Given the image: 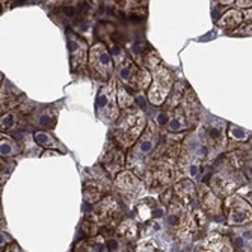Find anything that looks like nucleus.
I'll return each mask as SVG.
<instances>
[{
    "label": "nucleus",
    "mask_w": 252,
    "mask_h": 252,
    "mask_svg": "<svg viewBox=\"0 0 252 252\" xmlns=\"http://www.w3.org/2000/svg\"><path fill=\"white\" fill-rule=\"evenodd\" d=\"M237 5L242 8H251V2H237Z\"/></svg>",
    "instance_id": "20"
},
{
    "label": "nucleus",
    "mask_w": 252,
    "mask_h": 252,
    "mask_svg": "<svg viewBox=\"0 0 252 252\" xmlns=\"http://www.w3.org/2000/svg\"><path fill=\"white\" fill-rule=\"evenodd\" d=\"M156 252H162V251H156Z\"/></svg>",
    "instance_id": "21"
},
{
    "label": "nucleus",
    "mask_w": 252,
    "mask_h": 252,
    "mask_svg": "<svg viewBox=\"0 0 252 252\" xmlns=\"http://www.w3.org/2000/svg\"><path fill=\"white\" fill-rule=\"evenodd\" d=\"M97 112L98 117L110 123L117 118L118 115V106H117V88H115V80H112L109 86L103 88L97 97Z\"/></svg>",
    "instance_id": "1"
},
{
    "label": "nucleus",
    "mask_w": 252,
    "mask_h": 252,
    "mask_svg": "<svg viewBox=\"0 0 252 252\" xmlns=\"http://www.w3.org/2000/svg\"><path fill=\"white\" fill-rule=\"evenodd\" d=\"M157 123H158V124H162V126L168 124V123H169V115H168L166 112H160L158 115H157Z\"/></svg>",
    "instance_id": "16"
},
{
    "label": "nucleus",
    "mask_w": 252,
    "mask_h": 252,
    "mask_svg": "<svg viewBox=\"0 0 252 252\" xmlns=\"http://www.w3.org/2000/svg\"><path fill=\"white\" fill-rule=\"evenodd\" d=\"M230 134L233 139H239V141H245V139H248V131L246 130H243L242 127H237V126H231L230 127Z\"/></svg>",
    "instance_id": "13"
},
{
    "label": "nucleus",
    "mask_w": 252,
    "mask_h": 252,
    "mask_svg": "<svg viewBox=\"0 0 252 252\" xmlns=\"http://www.w3.org/2000/svg\"><path fill=\"white\" fill-rule=\"evenodd\" d=\"M91 63H93L94 70L98 71L104 77H107L113 70L112 58H110L109 52L106 50V47L101 44L95 45V47L91 50Z\"/></svg>",
    "instance_id": "3"
},
{
    "label": "nucleus",
    "mask_w": 252,
    "mask_h": 252,
    "mask_svg": "<svg viewBox=\"0 0 252 252\" xmlns=\"http://www.w3.org/2000/svg\"><path fill=\"white\" fill-rule=\"evenodd\" d=\"M5 252H21V251H20V248H18L17 245H11Z\"/></svg>",
    "instance_id": "18"
},
{
    "label": "nucleus",
    "mask_w": 252,
    "mask_h": 252,
    "mask_svg": "<svg viewBox=\"0 0 252 252\" xmlns=\"http://www.w3.org/2000/svg\"><path fill=\"white\" fill-rule=\"evenodd\" d=\"M171 74L165 70V68H160V70L154 74V83L153 88L150 89V101L153 104H162L171 89Z\"/></svg>",
    "instance_id": "2"
},
{
    "label": "nucleus",
    "mask_w": 252,
    "mask_h": 252,
    "mask_svg": "<svg viewBox=\"0 0 252 252\" xmlns=\"http://www.w3.org/2000/svg\"><path fill=\"white\" fill-rule=\"evenodd\" d=\"M35 141L38 145L45 147V148H56L58 147V142L55 141V137L49 133H45V131H36Z\"/></svg>",
    "instance_id": "10"
},
{
    "label": "nucleus",
    "mask_w": 252,
    "mask_h": 252,
    "mask_svg": "<svg viewBox=\"0 0 252 252\" xmlns=\"http://www.w3.org/2000/svg\"><path fill=\"white\" fill-rule=\"evenodd\" d=\"M169 124V130L171 131H177V130H181L183 128V123H181V120L180 118H174L171 123H168Z\"/></svg>",
    "instance_id": "15"
},
{
    "label": "nucleus",
    "mask_w": 252,
    "mask_h": 252,
    "mask_svg": "<svg viewBox=\"0 0 252 252\" xmlns=\"http://www.w3.org/2000/svg\"><path fill=\"white\" fill-rule=\"evenodd\" d=\"M136 74V68L133 66V63L130 62V59H126L124 62L120 63V70H118V76L127 82V83H134V76Z\"/></svg>",
    "instance_id": "8"
},
{
    "label": "nucleus",
    "mask_w": 252,
    "mask_h": 252,
    "mask_svg": "<svg viewBox=\"0 0 252 252\" xmlns=\"http://www.w3.org/2000/svg\"><path fill=\"white\" fill-rule=\"evenodd\" d=\"M15 126H17V117L14 113H3V115H0V130L9 131Z\"/></svg>",
    "instance_id": "12"
},
{
    "label": "nucleus",
    "mask_w": 252,
    "mask_h": 252,
    "mask_svg": "<svg viewBox=\"0 0 252 252\" xmlns=\"http://www.w3.org/2000/svg\"><path fill=\"white\" fill-rule=\"evenodd\" d=\"M242 20L243 17L239 11H228L219 21V26H222L223 29H233L237 28V25H240Z\"/></svg>",
    "instance_id": "7"
},
{
    "label": "nucleus",
    "mask_w": 252,
    "mask_h": 252,
    "mask_svg": "<svg viewBox=\"0 0 252 252\" xmlns=\"http://www.w3.org/2000/svg\"><path fill=\"white\" fill-rule=\"evenodd\" d=\"M233 205L230 199L226 201L228 207H230V215H228V222L230 223H245L248 220V216L251 215V210L248 207V204L243 202L240 198H233Z\"/></svg>",
    "instance_id": "4"
},
{
    "label": "nucleus",
    "mask_w": 252,
    "mask_h": 252,
    "mask_svg": "<svg viewBox=\"0 0 252 252\" xmlns=\"http://www.w3.org/2000/svg\"><path fill=\"white\" fill-rule=\"evenodd\" d=\"M5 243H6V237H5L2 233H0V248L5 246Z\"/></svg>",
    "instance_id": "19"
},
{
    "label": "nucleus",
    "mask_w": 252,
    "mask_h": 252,
    "mask_svg": "<svg viewBox=\"0 0 252 252\" xmlns=\"http://www.w3.org/2000/svg\"><path fill=\"white\" fill-rule=\"evenodd\" d=\"M38 123H39V126H44V127H53L55 120H53V117L47 115V113H44V115L39 117Z\"/></svg>",
    "instance_id": "14"
},
{
    "label": "nucleus",
    "mask_w": 252,
    "mask_h": 252,
    "mask_svg": "<svg viewBox=\"0 0 252 252\" xmlns=\"http://www.w3.org/2000/svg\"><path fill=\"white\" fill-rule=\"evenodd\" d=\"M153 147H154V139H151L150 134H145L139 141V144L136 145V153L141 154V156H147L151 153Z\"/></svg>",
    "instance_id": "11"
},
{
    "label": "nucleus",
    "mask_w": 252,
    "mask_h": 252,
    "mask_svg": "<svg viewBox=\"0 0 252 252\" xmlns=\"http://www.w3.org/2000/svg\"><path fill=\"white\" fill-rule=\"evenodd\" d=\"M68 49H70V56H71V62H73V66H76L79 62H83L85 61V55H86V44L77 38L76 35L70 33L68 35Z\"/></svg>",
    "instance_id": "6"
},
{
    "label": "nucleus",
    "mask_w": 252,
    "mask_h": 252,
    "mask_svg": "<svg viewBox=\"0 0 252 252\" xmlns=\"http://www.w3.org/2000/svg\"><path fill=\"white\" fill-rule=\"evenodd\" d=\"M198 169H199V168H198V165H190V166H189V172H190V175H192V177H195V175L198 174Z\"/></svg>",
    "instance_id": "17"
},
{
    "label": "nucleus",
    "mask_w": 252,
    "mask_h": 252,
    "mask_svg": "<svg viewBox=\"0 0 252 252\" xmlns=\"http://www.w3.org/2000/svg\"><path fill=\"white\" fill-rule=\"evenodd\" d=\"M142 126H144V118L142 117L130 115L126 120H123L121 126H120V130L127 137L126 142H130V141L134 139V137H137V134H139V131L142 130Z\"/></svg>",
    "instance_id": "5"
},
{
    "label": "nucleus",
    "mask_w": 252,
    "mask_h": 252,
    "mask_svg": "<svg viewBox=\"0 0 252 252\" xmlns=\"http://www.w3.org/2000/svg\"><path fill=\"white\" fill-rule=\"evenodd\" d=\"M17 153V144L11 139L9 136L0 133V156L11 157Z\"/></svg>",
    "instance_id": "9"
}]
</instances>
